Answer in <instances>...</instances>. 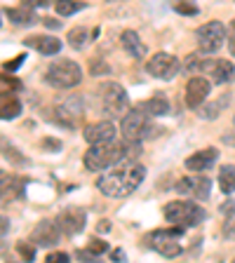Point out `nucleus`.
I'll use <instances>...</instances> for the list:
<instances>
[{
	"label": "nucleus",
	"mask_w": 235,
	"mask_h": 263,
	"mask_svg": "<svg viewBox=\"0 0 235 263\" xmlns=\"http://www.w3.org/2000/svg\"><path fill=\"white\" fill-rule=\"evenodd\" d=\"M143 179H146V167L137 160H127V162H120V167L99 176L97 188L106 197L120 200V197H130L143 183Z\"/></svg>",
	"instance_id": "nucleus-1"
},
{
	"label": "nucleus",
	"mask_w": 235,
	"mask_h": 263,
	"mask_svg": "<svg viewBox=\"0 0 235 263\" xmlns=\"http://www.w3.org/2000/svg\"><path fill=\"white\" fill-rule=\"evenodd\" d=\"M141 151V146L134 141H106V143H94L92 148H87V153L82 158L85 167L89 172H101L106 167H113V164L127 162V160H134Z\"/></svg>",
	"instance_id": "nucleus-2"
},
{
	"label": "nucleus",
	"mask_w": 235,
	"mask_h": 263,
	"mask_svg": "<svg viewBox=\"0 0 235 263\" xmlns=\"http://www.w3.org/2000/svg\"><path fill=\"white\" fill-rule=\"evenodd\" d=\"M184 68L188 73H203L214 85H228L235 80V66L228 59H203L197 54H191L184 64Z\"/></svg>",
	"instance_id": "nucleus-3"
},
{
	"label": "nucleus",
	"mask_w": 235,
	"mask_h": 263,
	"mask_svg": "<svg viewBox=\"0 0 235 263\" xmlns=\"http://www.w3.org/2000/svg\"><path fill=\"white\" fill-rule=\"evenodd\" d=\"M43 80L55 89H73L82 80V68L73 59H57L47 66Z\"/></svg>",
	"instance_id": "nucleus-4"
},
{
	"label": "nucleus",
	"mask_w": 235,
	"mask_h": 263,
	"mask_svg": "<svg viewBox=\"0 0 235 263\" xmlns=\"http://www.w3.org/2000/svg\"><path fill=\"white\" fill-rule=\"evenodd\" d=\"M151 118H153V115H148L141 106L127 110V113L122 115V122H120L122 139L134 141V143H141L143 139L153 137V134H155V132H153L155 125H153V120H151Z\"/></svg>",
	"instance_id": "nucleus-5"
},
{
	"label": "nucleus",
	"mask_w": 235,
	"mask_h": 263,
	"mask_svg": "<svg viewBox=\"0 0 235 263\" xmlns=\"http://www.w3.org/2000/svg\"><path fill=\"white\" fill-rule=\"evenodd\" d=\"M97 99L101 113L109 115V118H122L130 108V97H127L125 87L118 82H104L97 89Z\"/></svg>",
	"instance_id": "nucleus-6"
},
{
	"label": "nucleus",
	"mask_w": 235,
	"mask_h": 263,
	"mask_svg": "<svg viewBox=\"0 0 235 263\" xmlns=\"http://www.w3.org/2000/svg\"><path fill=\"white\" fill-rule=\"evenodd\" d=\"M181 235H184V226H172V228H158L146 235L148 247L158 252L165 258H176L181 254Z\"/></svg>",
	"instance_id": "nucleus-7"
},
{
	"label": "nucleus",
	"mask_w": 235,
	"mask_h": 263,
	"mask_svg": "<svg viewBox=\"0 0 235 263\" xmlns=\"http://www.w3.org/2000/svg\"><path fill=\"white\" fill-rule=\"evenodd\" d=\"M200 202V200H197ZM197 202H191V200H172V202L165 204V219L170 223L176 226H197L200 221H205V209Z\"/></svg>",
	"instance_id": "nucleus-8"
},
{
	"label": "nucleus",
	"mask_w": 235,
	"mask_h": 263,
	"mask_svg": "<svg viewBox=\"0 0 235 263\" xmlns=\"http://www.w3.org/2000/svg\"><path fill=\"white\" fill-rule=\"evenodd\" d=\"M195 40H197V49L203 54H216L228 40V28L221 22H207L197 28Z\"/></svg>",
	"instance_id": "nucleus-9"
},
{
	"label": "nucleus",
	"mask_w": 235,
	"mask_h": 263,
	"mask_svg": "<svg viewBox=\"0 0 235 263\" xmlns=\"http://www.w3.org/2000/svg\"><path fill=\"white\" fill-rule=\"evenodd\" d=\"M181 64L174 54L170 52H158L151 59L146 61V73L151 78H158V80H172V78L179 73Z\"/></svg>",
	"instance_id": "nucleus-10"
},
{
	"label": "nucleus",
	"mask_w": 235,
	"mask_h": 263,
	"mask_svg": "<svg viewBox=\"0 0 235 263\" xmlns=\"http://www.w3.org/2000/svg\"><path fill=\"white\" fill-rule=\"evenodd\" d=\"M176 193L205 202L209 197V193H212V181H209L207 176H203L200 172H193L191 176H184V179L176 181Z\"/></svg>",
	"instance_id": "nucleus-11"
},
{
	"label": "nucleus",
	"mask_w": 235,
	"mask_h": 263,
	"mask_svg": "<svg viewBox=\"0 0 235 263\" xmlns=\"http://www.w3.org/2000/svg\"><path fill=\"white\" fill-rule=\"evenodd\" d=\"M82 118H85V101H82V97L66 99L55 110V120L66 127H78L82 122Z\"/></svg>",
	"instance_id": "nucleus-12"
},
{
	"label": "nucleus",
	"mask_w": 235,
	"mask_h": 263,
	"mask_svg": "<svg viewBox=\"0 0 235 263\" xmlns=\"http://www.w3.org/2000/svg\"><path fill=\"white\" fill-rule=\"evenodd\" d=\"M212 92V80L205 76H193L186 82V106L193 110H197L205 104V99Z\"/></svg>",
	"instance_id": "nucleus-13"
},
{
	"label": "nucleus",
	"mask_w": 235,
	"mask_h": 263,
	"mask_svg": "<svg viewBox=\"0 0 235 263\" xmlns=\"http://www.w3.org/2000/svg\"><path fill=\"white\" fill-rule=\"evenodd\" d=\"M57 223H59V228H61L64 235L73 237V235H78V233L85 230L87 214H85V209H80V207H68V209H64V212L57 216Z\"/></svg>",
	"instance_id": "nucleus-14"
},
{
	"label": "nucleus",
	"mask_w": 235,
	"mask_h": 263,
	"mask_svg": "<svg viewBox=\"0 0 235 263\" xmlns=\"http://www.w3.org/2000/svg\"><path fill=\"white\" fill-rule=\"evenodd\" d=\"M64 235L57 221H40L31 233V242H35L38 247H57L59 245V237Z\"/></svg>",
	"instance_id": "nucleus-15"
},
{
	"label": "nucleus",
	"mask_w": 235,
	"mask_h": 263,
	"mask_svg": "<svg viewBox=\"0 0 235 263\" xmlns=\"http://www.w3.org/2000/svg\"><path fill=\"white\" fill-rule=\"evenodd\" d=\"M115 125L111 120H99V122H92V125H87L85 129H82V137H85V141L89 143V146H94V143H106V141H113L115 139Z\"/></svg>",
	"instance_id": "nucleus-16"
},
{
	"label": "nucleus",
	"mask_w": 235,
	"mask_h": 263,
	"mask_svg": "<svg viewBox=\"0 0 235 263\" xmlns=\"http://www.w3.org/2000/svg\"><path fill=\"white\" fill-rule=\"evenodd\" d=\"M216 160H219V148L207 146V148H203V151H197V153L188 155L184 167H186L188 172H205V170H212L214 164H216Z\"/></svg>",
	"instance_id": "nucleus-17"
},
{
	"label": "nucleus",
	"mask_w": 235,
	"mask_h": 263,
	"mask_svg": "<svg viewBox=\"0 0 235 263\" xmlns=\"http://www.w3.org/2000/svg\"><path fill=\"white\" fill-rule=\"evenodd\" d=\"M24 45L45 57H52V54H59L61 52V40L55 38V35H31V38L24 40Z\"/></svg>",
	"instance_id": "nucleus-18"
},
{
	"label": "nucleus",
	"mask_w": 235,
	"mask_h": 263,
	"mask_svg": "<svg viewBox=\"0 0 235 263\" xmlns=\"http://www.w3.org/2000/svg\"><path fill=\"white\" fill-rule=\"evenodd\" d=\"M120 47L125 49L130 57H134V59H141L143 54H146V45L141 43V35H139L137 31H122L120 33Z\"/></svg>",
	"instance_id": "nucleus-19"
},
{
	"label": "nucleus",
	"mask_w": 235,
	"mask_h": 263,
	"mask_svg": "<svg viewBox=\"0 0 235 263\" xmlns=\"http://www.w3.org/2000/svg\"><path fill=\"white\" fill-rule=\"evenodd\" d=\"M139 106H141V108L146 110L148 115H153V118L170 113V101H167L162 94H155V97H151V99H146V101H141Z\"/></svg>",
	"instance_id": "nucleus-20"
},
{
	"label": "nucleus",
	"mask_w": 235,
	"mask_h": 263,
	"mask_svg": "<svg viewBox=\"0 0 235 263\" xmlns=\"http://www.w3.org/2000/svg\"><path fill=\"white\" fill-rule=\"evenodd\" d=\"M5 16L10 19L12 24H19V26H26V24H33L35 19H33V10L31 7H26V5H22V7H5Z\"/></svg>",
	"instance_id": "nucleus-21"
},
{
	"label": "nucleus",
	"mask_w": 235,
	"mask_h": 263,
	"mask_svg": "<svg viewBox=\"0 0 235 263\" xmlns=\"http://www.w3.org/2000/svg\"><path fill=\"white\" fill-rule=\"evenodd\" d=\"M22 183L24 179H16V176H3V202H10V200H14L19 193H22Z\"/></svg>",
	"instance_id": "nucleus-22"
},
{
	"label": "nucleus",
	"mask_w": 235,
	"mask_h": 263,
	"mask_svg": "<svg viewBox=\"0 0 235 263\" xmlns=\"http://www.w3.org/2000/svg\"><path fill=\"white\" fill-rule=\"evenodd\" d=\"M219 188L226 195L235 193V164H224V167H219Z\"/></svg>",
	"instance_id": "nucleus-23"
},
{
	"label": "nucleus",
	"mask_w": 235,
	"mask_h": 263,
	"mask_svg": "<svg viewBox=\"0 0 235 263\" xmlns=\"http://www.w3.org/2000/svg\"><path fill=\"white\" fill-rule=\"evenodd\" d=\"M66 40H68V45H71L73 49H82L89 40V31L85 26H73L71 31L66 33Z\"/></svg>",
	"instance_id": "nucleus-24"
},
{
	"label": "nucleus",
	"mask_w": 235,
	"mask_h": 263,
	"mask_svg": "<svg viewBox=\"0 0 235 263\" xmlns=\"http://www.w3.org/2000/svg\"><path fill=\"white\" fill-rule=\"evenodd\" d=\"M226 104H228V94H224V97H221V101H214V104L200 106V108H197V115H200V118H205V120H214V118H219V115H221V110L226 108Z\"/></svg>",
	"instance_id": "nucleus-25"
},
{
	"label": "nucleus",
	"mask_w": 235,
	"mask_h": 263,
	"mask_svg": "<svg viewBox=\"0 0 235 263\" xmlns=\"http://www.w3.org/2000/svg\"><path fill=\"white\" fill-rule=\"evenodd\" d=\"M19 113H22V101H19L16 97H7V94H3V110H0L3 120H14Z\"/></svg>",
	"instance_id": "nucleus-26"
},
{
	"label": "nucleus",
	"mask_w": 235,
	"mask_h": 263,
	"mask_svg": "<svg viewBox=\"0 0 235 263\" xmlns=\"http://www.w3.org/2000/svg\"><path fill=\"white\" fill-rule=\"evenodd\" d=\"M55 10L59 16H71V14H76V12L85 10V3H80V0H57Z\"/></svg>",
	"instance_id": "nucleus-27"
},
{
	"label": "nucleus",
	"mask_w": 235,
	"mask_h": 263,
	"mask_svg": "<svg viewBox=\"0 0 235 263\" xmlns=\"http://www.w3.org/2000/svg\"><path fill=\"white\" fill-rule=\"evenodd\" d=\"M174 10L181 14H197V5H193L188 0H174Z\"/></svg>",
	"instance_id": "nucleus-28"
},
{
	"label": "nucleus",
	"mask_w": 235,
	"mask_h": 263,
	"mask_svg": "<svg viewBox=\"0 0 235 263\" xmlns=\"http://www.w3.org/2000/svg\"><path fill=\"white\" fill-rule=\"evenodd\" d=\"M7 89H16V92H19V89H22V82L19 80H14V78H12V73H3V94L7 92Z\"/></svg>",
	"instance_id": "nucleus-29"
},
{
	"label": "nucleus",
	"mask_w": 235,
	"mask_h": 263,
	"mask_svg": "<svg viewBox=\"0 0 235 263\" xmlns=\"http://www.w3.org/2000/svg\"><path fill=\"white\" fill-rule=\"evenodd\" d=\"M106 249H109V245H106V242H101L99 237H92V240H89V245H87V252H92L94 256H101Z\"/></svg>",
	"instance_id": "nucleus-30"
},
{
	"label": "nucleus",
	"mask_w": 235,
	"mask_h": 263,
	"mask_svg": "<svg viewBox=\"0 0 235 263\" xmlns=\"http://www.w3.org/2000/svg\"><path fill=\"white\" fill-rule=\"evenodd\" d=\"M33 245H35V242H33ZM33 245H28V242H19V245H16V252L22 254L26 261H31V258L35 256V247Z\"/></svg>",
	"instance_id": "nucleus-31"
},
{
	"label": "nucleus",
	"mask_w": 235,
	"mask_h": 263,
	"mask_svg": "<svg viewBox=\"0 0 235 263\" xmlns=\"http://www.w3.org/2000/svg\"><path fill=\"white\" fill-rule=\"evenodd\" d=\"M3 146H5L3 148V155H5L7 160H12V162H24V155H19L12 146H7V143H3Z\"/></svg>",
	"instance_id": "nucleus-32"
},
{
	"label": "nucleus",
	"mask_w": 235,
	"mask_h": 263,
	"mask_svg": "<svg viewBox=\"0 0 235 263\" xmlns=\"http://www.w3.org/2000/svg\"><path fill=\"white\" fill-rule=\"evenodd\" d=\"M224 237L226 240H235V219L233 216L224 223Z\"/></svg>",
	"instance_id": "nucleus-33"
},
{
	"label": "nucleus",
	"mask_w": 235,
	"mask_h": 263,
	"mask_svg": "<svg viewBox=\"0 0 235 263\" xmlns=\"http://www.w3.org/2000/svg\"><path fill=\"white\" fill-rule=\"evenodd\" d=\"M47 263H61V261H68V254L66 252H52L47 254V258H45Z\"/></svg>",
	"instance_id": "nucleus-34"
},
{
	"label": "nucleus",
	"mask_w": 235,
	"mask_h": 263,
	"mask_svg": "<svg viewBox=\"0 0 235 263\" xmlns=\"http://www.w3.org/2000/svg\"><path fill=\"white\" fill-rule=\"evenodd\" d=\"M228 49H230V54L235 57V19L228 24Z\"/></svg>",
	"instance_id": "nucleus-35"
},
{
	"label": "nucleus",
	"mask_w": 235,
	"mask_h": 263,
	"mask_svg": "<svg viewBox=\"0 0 235 263\" xmlns=\"http://www.w3.org/2000/svg\"><path fill=\"white\" fill-rule=\"evenodd\" d=\"M43 146H45V151H52V153H57V151L61 148V141H59V139H45Z\"/></svg>",
	"instance_id": "nucleus-36"
},
{
	"label": "nucleus",
	"mask_w": 235,
	"mask_h": 263,
	"mask_svg": "<svg viewBox=\"0 0 235 263\" xmlns=\"http://www.w3.org/2000/svg\"><path fill=\"white\" fill-rule=\"evenodd\" d=\"M22 5L31 7V10H38V7H47L49 0H22Z\"/></svg>",
	"instance_id": "nucleus-37"
},
{
	"label": "nucleus",
	"mask_w": 235,
	"mask_h": 263,
	"mask_svg": "<svg viewBox=\"0 0 235 263\" xmlns=\"http://www.w3.org/2000/svg\"><path fill=\"white\" fill-rule=\"evenodd\" d=\"M22 61H24V54H19L14 61H7V64H5V71H7V73H14L16 68L22 66Z\"/></svg>",
	"instance_id": "nucleus-38"
},
{
	"label": "nucleus",
	"mask_w": 235,
	"mask_h": 263,
	"mask_svg": "<svg viewBox=\"0 0 235 263\" xmlns=\"http://www.w3.org/2000/svg\"><path fill=\"white\" fill-rule=\"evenodd\" d=\"M221 212H224V214H235V202H230V200H228V202H224Z\"/></svg>",
	"instance_id": "nucleus-39"
},
{
	"label": "nucleus",
	"mask_w": 235,
	"mask_h": 263,
	"mask_svg": "<svg viewBox=\"0 0 235 263\" xmlns=\"http://www.w3.org/2000/svg\"><path fill=\"white\" fill-rule=\"evenodd\" d=\"M45 26H47V28H59L61 26V22H57V19H45Z\"/></svg>",
	"instance_id": "nucleus-40"
},
{
	"label": "nucleus",
	"mask_w": 235,
	"mask_h": 263,
	"mask_svg": "<svg viewBox=\"0 0 235 263\" xmlns=\"http://www.w3.org/2000/svg\"><path fill=\"white\" fill-rule=\"evenodd\" d=\"M7 228H10V221H7V216H3V237L7 235Z\"/></svg>",
	"instance_id": "nucleus-41"
},
{
	"label": "nucleus",
	"mask_w": 235,
	"mask_h": 263,
	"mask_svg": "<svg viewBox=\"0 0 235 263\" xmlns=\"http://www.w3.org/2000/svg\"><path fill=\"white\" fill-rule=\"evenodd\" d=\"M113 258H115V261H120V258H125V252H120V249H115V252H113Z\"/></svg>",
	"instance_id": "nucleus-42"
},
{
	"label": "nucleus",
	"mask_w": 235,
	"mask_h": 263,
	"mask_svg": "<svg viewBox=\"0 0 235 263\" xmlns=\"http://www.w3.org/2000/svg\"><path fill=\"white\" fill-rule=\"evenodd\" d=\"M111 226H109V221H101V223H99V230H101V233H106V230H109Z\"/></svg>",
	"instance_id": "nucleus-43"
},
{
	"label": "nucleus",
	"mask_w": 235,
	"mask_h": 263,
	"mask_svg": "<svg viewBox=\"0 0 235 263\" xmlns=\"http://www.w3.org/2000/svg\"><path fill=\"white\" fill-rule=\"evenodd\" d=\"M109 3H115V0H109Z\"/></svg>",
	"instance_id": "nucleus-44"
},
{
	"label": "nucleus",
	"mask_w": 235,
	"mask_h": 263,
	"mask_svg": "<svg viewBox=\"0 0 235 263\" xmlns=\"http://www.w3.org/2000/svg\"><path fill=\"white\" fill-rule=\"evenodd\" d=\"M233 122H235V118H233Z\"/></svg>",
	"instance_id": "nucleus-45"
}]
</instances>
